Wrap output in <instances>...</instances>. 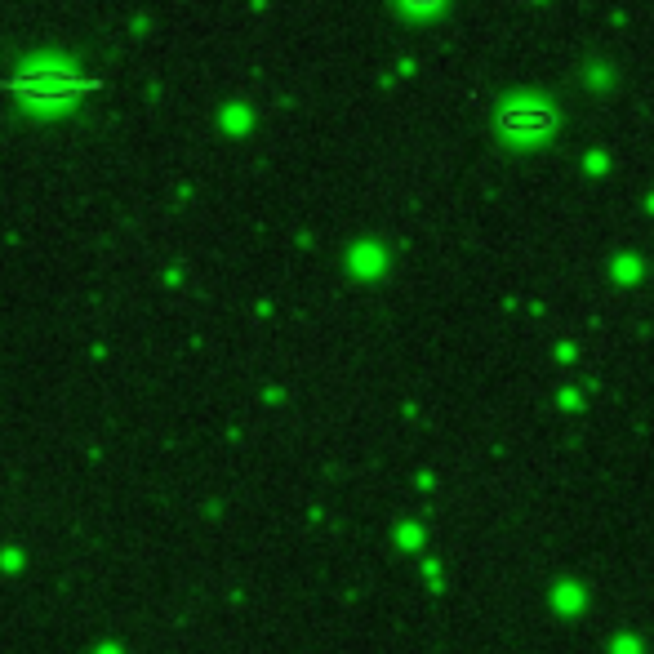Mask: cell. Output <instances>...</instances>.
Here are the masks:
<instances>
[{
	"instance_id": "1",
	"label": "cell",
	"mask_w": 654,
	"mask_h": 654,
	"mask_svg": "<svg viewBox=\"0 0 654 654\" xmlns=\"http://www.w3.org/2000/svg\"><path fill=\"white\" fill-rule=\"evenodd\" d=\"M103 85L98 76H81V72H58V67H41V72H18L9 76L5 89L18 94L27 107H45V112H63L76 98L94 94Z\"/></svg>"
},
{
	"instance_id": "2",
	"label": "cell",
	"mask_w": 654,
	"mask_h": 654,
	"mask_svg": "<svg viewBox=\"0 0 654 654\" xmlns=\"http://www.w3.org/2000/svg\"><path fill=\"white\" fill-rule=\"evenodd\" d=\"M503 130L517 138H539L552 130V116H548V107H512V112L503 116Z\"/></svg>"
},
{
	"instance_id": "3",
	"label": "cell",
	"mask_w": 654,
	"mask_h": 654,
	"mask_svg": "<svg viewBox=\"0 0 654 654\" xmlns=\"http://www.w3.org/2000/svg\"><path fill=\"white\" fill-rule=\"evenodd\" d=\"M405 5H410V9H436L441 0H405Z\"/></svg>"
}]
</instances>
